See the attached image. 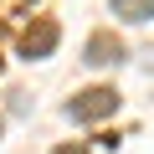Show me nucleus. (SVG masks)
I'll return each mask as SVG.
<instances>
[{"label":"nucleus","mask_w":154,"mask_h":154,"mask_svg":"<svg viewBox=\"0 0 154 154\" xmlns=\"http://www.w3.org/2000/svg\"><path fill=\"white\" fill-rule=\"evenodd\" d=\"M0 128H5V123H0Z\"/></svg>","instance_id":"423d86ee"},{"label":"nucleus","mask_w":154,"mask_h":154,"mask_svg":"<svg viewBox=\"0 0 154 154\" xmlns=\"http://www.w3.org/2000/svg\"><path fill=\"white\" fill-rule=\"evenodd\" d=\"M51 154H88V149H82V144H57Z\"/></svg>","instance_id":"39448f33"},{"label":"nucleus","mask_w":154,"mask_h":154,"mask_svg":"<svg viewBox=\"0 0 154 154\" xmlns=\"http://www.w3.org/2000/svg\"><path fill=\"white\" fill-rule=\"evenodd\" d=\"M113 113H118V93L103 88V82L67 98V118H72V123H103V118H113Z\"/></svg>","instance_id":"f257e3e1"},{"label":"nucleus","mask_w":154,"mask_h":154,"mask_svg":"<svg viewBox=\"0 0 154 154\" xmlns=\"http://www.w3.org/2000/svg\"><path fill=\"white\" fill-rule=\"evenodd\" d=\"M57 41H62V26H57L51 16H36V21L21 31V57H26V62H46V57L57 51Z\"/></svg>","instance_id":"f03ea898"},{"label":"nucleus","mask_w":154,"mask_h":154,"mask_svg":"<svg viewBox=\"0 0 154 154\" xmlns=\"http://www.w3.org/2000/svg\"><path fill=\"white\" fill-rule=\"evenodd\" d=\"M82 62L88 67H113V62H123V41L113 31H93L88 46H82Z\"/></svg>","instance_id":"7ed1b4c3"},{"label":"nucleus","mask_w":154,"mask_h":154,"mask_svg":"<svg viewBox=\"0 0 154 154\" xmlns=\"http://www.w3.org/2000/svg\"><path fill=\"white\" fill-rule=\"evenodd\" d=\"M108 5H113V16H118V21H128V26L154 21V0H108Z\"/></svg>","instance_id":"20e7f679"}]
</instances>
